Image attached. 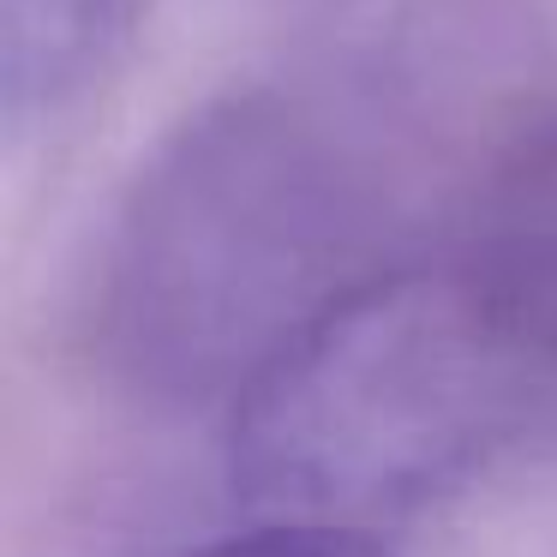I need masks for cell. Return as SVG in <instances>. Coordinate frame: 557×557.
<instances>
[{
	"label": "cell",
	"mask_w": 557,
	"mask_h": 557,
	"mask_svg": "<svg viewBox=\"0 0 557 557\" xmlns=\"http://www.w3.org/2000/svg\"><path fill=\"white\" fill-rule=\"evenodd\" d=\"M198 557H389L372 528L348 521H306V516H258V528L228 533Z\"/></svg>",
	"instance_id": "obj_5"
},
{
	"label": "cell",
	"mask_w": 557,
	"mask_h": 557,
	"mask_svg": "<svg viewBox=\"0 0 557 557\" xmlns=\"http://www.w3.org/2000/svg\"><path fill=\"white\" fill-rule=\"evenodd\" d=\"M528 372L461 264L342 282L240 377L234 485L258 516L372 528L468 480Z\"/></svg>",
	"instance_id": "obj_1"
},
{
	"label": "cell",
	"mask_w": 557,
	"mask_h": 557,
	"mask_svg": "<svg viewBox=\"0 0 557 557\" xmlns=\"http://www.w3.org/2000/svg\"><path fill=\"white\" fill-rule=\"evenodd\" d=\"M133 0H0V114L7 133L78 102L121 54Z\"/></svg>",
	"instance_id": "obj_4"
},
{
	"label": "cell",
	"mask_w": 557,
	"mask_h": 557,
	"mask_svg": "<svg viewBox=\"0 0 557 557\" xmlns=\"http://www.w3.org/2000/svg\"><path fill=\"white\" fill-rule=\"evenodd\" d=\"M461 276L540 372L557 366V109L533 114L485 169Z\"/></svg>",
	"instance_id": "obj_3"
},
{
	"label": "cell",
	"mask_w": 557,
	"mask_h": 557,
	"mask_svg": "<svg viewBox=\"0 0 557 557\" xmlns=\"http://www.w3.org/2000/svg\"><path fill=\"white\" fill-rule=\"evenodd\" d=\"M318 205L324 198L306 181L300 150L258 114L193 138L162 174L133 240L138 288L126 306L145 342L205 366H228L252 348L258 366L306 318L288 300H324L306 288Z\"/></svg>",
	"instance_id": "obj_2"
}]
</instances>
